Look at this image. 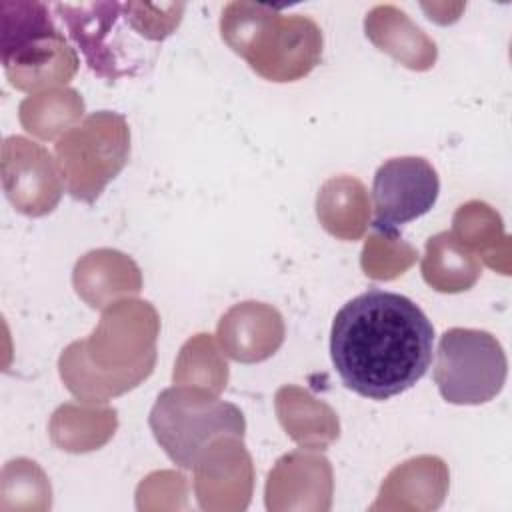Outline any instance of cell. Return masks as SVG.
I'll use <instances>...</instances> for the list:
<instances>
[{
    "label": "cell",
    "mask_w": 512,
    "mask_h": 512,
    "mask_svg": "<svg viewBox=\"0 0 512 512\" xmlns=\"http://www.w3.org/2000/svg\"><path fill=\"white\" fill-rule=\"evenodd\" d=\"M434 326L408 296L370 288L334 316L330 356L342 384L370 400L412 388L430 368Z\"/></svg>",
    "instance_id": "1"
},
{
    "label": "cell",
    "mask_w": 512,
    "mask_h": 512,
    "mask_svg": "<svg viewBox=\"0 0 512 512\" xmlns=\"http://www.w3.org/2000/svg\"><path fill=\"white\" fill-rule=\"evenodd\" d=\"M86 64L102 78L134 76L152 66L158 44L182 20L184 4L82 2L54 4Z\"/></svg>",
    "instance_id": "2"
},
{
    "label": "cell",
    "mask_w": 512,
    "mask_h": 512,
    "mask_svg": "<svg viewBox=\"0 0 512 512\" xmlns=\"http://www.w3.org/2000/svg\"><path fill=\"white\" fill-rule=\"evenodd\" d=\"M220 32L254 72L272 82L298 80L320 62L322 32L302 14L284 16L264 4L230 2L222 10Z\"/></svg>",
    "instance_id": "3"
},
{
    "label": "cell",
    "mask_w": 512,
    "mask_h": 512,
    "mask_svg": "<svg viewBox=\"0 0 512 512\" xmlns=\"http://www.w3.org/2000/svg\"><path fill=\"white\" fill-rule=\"evenodd\" d=\"M0 58L10 84L24 92L66 84L78 70L74 48L36 0L0 2Z\"/></svg>",
    "instance_id": "4"
},
{
    "label": "cell",
    "mask_w": 512,
    "mask_h": 512,
    "mask_svg": "<svg viewBox=\"0 0 512 512\" xmlns=\"http://www.w3.org/2000/svg\"><path fill=\"white\" fill-rule=\"evenodd\" d=\"M150 430L180 468L192 470L218 440H242L246 420L238 406L224 402L212 390L172 386L158 394L150 418Z\"/></svg>",
    "instance_id": "5"
},
{
    "label": "cell",
    "mask_w": 512,
    "mask_h": 512,
    "mask_svg": "<svg viewBox=\"0 0 512 512\" xmlns=\"http://www.w3.org/2000/svg\"><path fill=\"white\" fill-rule=\"evenodd\" d=\"M54 152L68 194L92 204L126 166L130 130L124 116L100 110L72 126L56 142Z\"/></svg>",
    "instance_id": "6"
},
{
    "label": "cell",
    "mask_w": 512,
    "mask_h": 512,
    "mask_svg": "<svg viewBox=\"0 0 512 512\" xmlns=\"http://www.w3.org/2000/svg\"><path fill=\"white\" fill-rule=\"evenodd\" d=\"M506 374V352L490 332L448 328L440 336L434 382L446 402L458 406L486 404L502 392Z\"/></svg>",
    "instance_id": "7"
},
{
    "label": "cell",
    "mask_w": 512,
    "mask_h": 512,
    "mask_svg": "<svg viewBox=\"0 0 512 512\" xmlns=\"http://www.w3.org/2000/svg\"><path fill=\"white\" fill-rule=\"evenodd\" d=\"M440 178L422 156H398L378 166L372 180L374 222L378 234L396 238L398 228L432 210Z\"/></svg>",
    "instance_id": "8"
},
{
    "label": "cell",
    "mask_w": 512,
    "mask_h": 512,
    "mask_svg": "<svg viewBox=\"0 0 512 512\" xmlns=\"http://www.w3.org/2000/svg\"><path fill=\"white\" fill-rule=\"evenodd\" d=\"M52 154L24 138L8 136L2 144V186L12 206L26 216L50 214L62 192L64 182Z\"/></svg>",
    "instance_id": "9"
},
{
    "label": "cell",
    "mask_w": 512,
    "mask_h": 512,
    "mask_svg": "<svg viewBox=\"0 0 512 512\" xmlns=\"http://www.w3.org/2000/svg\"><path fill=\"white\" fill-rule=\"evenodd\" d=\"M226 354L238 362H260L284 340L280 314L262 302H242L230 308L218 324Z\"/></svg>",
    "instance_id": "10"
},
{
    "label": "cell",
    "mask_w": 512,
    "mask_h": 512,
    "mask_svg": "<svg viewBox=\"0 0 512 512\" xmlns=\"http://www.w3.org/2000/svg\"><path fill=\"white\" fill-rule=\"evenodd\" d=\"M366 36L412 70H428L436 60V44L396 6L380 4L366 14Z\"/></svg>",
    "instance_id": "11"
},
{
    "label": "cell",
    "mask_w": 512,
    "mask_h": 512,
    "mask_svg": "<svg viewBox=\"0 0 512 512\" xmlns=\"http://www.w3.org/2000/svg\"><path fill=\"white\" fill-rule=\"evenodd\" d=\"M316 214L330 234L342 240L360 238L368 222L364 186L350 176L330 178L318 192Z\"/></svg>",
    "instance_id": "12"
},
{
    "label": "cell",
    "mask_w": 512,
    "mask_h": 512,
    "mask_svg": "<svg viewBox=\"0 0 512 512\" xmlns=\"http://www.w3.org/2000/svg\"><path fill=\"white\" fill-rule=\"evenodd\" d=\"M478 274V260L452 232H440L428 238L426 256L422 260V276L434 290H468L476 282Z\"/></svg>",
    "instance_id": "13"
},
{
    "label": "cell",
    "mask_w": 512,
    "mask_h": 512,
    "mask_svg": "<svg viewBox=\"0 0 512 512\" xmlns=\"http://www.w3.org/2000/svg\"><path fill=\"white\" fill-rule=\"evenodd\" d=\"M84 112V102L76 90H46L28 96L20 104V122L24 130L38 138H54L60 130H66L70 122Z\"/></svg>",
    "instance_id": "14"
}]
</instances>
